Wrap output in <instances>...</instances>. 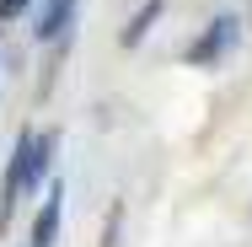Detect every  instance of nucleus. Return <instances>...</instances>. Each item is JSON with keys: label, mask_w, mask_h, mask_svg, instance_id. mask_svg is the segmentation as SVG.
<instances>
[{"label": "nucleus", "mask_w": 252, "mask_h": 247, "mask_svg": "<svg viewBox=\"0 0 252 247\" xmlns=\"http://www.w3.org/2000/svg\"><path fill=\"white\" fill-rule=\"evenodd\" d=\"M242 43V16H215L209 27H204L199 38L188 43V65H199V70H215V65H225L231 59V49Z\"/></svg>", "instance_id": "f257e3e1"}, {"label": "nucleus", "mask_w": 252, "mask_h": 247, "mask_svg": "<svg viewBox=\"0 0 252 247\" xmlns=\"http://www.w3.org/2000/svg\"><path fill=\"white\" fill-rule=\"evenodd\" d=\"M59 220H64V183H49V188H43V204H38V215H32L27 247H59Z\"/></svg>", "instance_id": "f03ea898"}, {"label": "nucleus", "mask_w": 252, "mask_h": 247, "mask_svg": "<svg viewBox=\"0 0 252 247\" xmlns=\"http://www.w3.org/2000/svg\"><path fill=\"white\" fill-rule=\"evenodd\" d=\"M75 11H81V0H38V11H32V38H38V43H59V38L75 27Z\"/></svg>", "instance_id": "7ed1b4c3"}, {"label": "nucleus", "mask_w": 252, "mask_h": 247, "mask_svg": "<svg viewBox=\"0 0 252 247\" xmlns=\"http://www.w3.org/2000/svg\"><path fill=\"white\" fill-rule=\"evenodd\" d=\"M161 11H166V0H140V11H134V16H129V27H124V43H129V49H134V43H145V33L161 22Z\"/></svg>", "instance_id": "20e7f679"}, {"label": "nucleus", "mask_w": 252, "mask_h": 247, "mask_svg": "<svg viewBox=\"0 0 252 247\" xmlns=\"http://www.w3.org/2000/svg\"><path fill=\"white\" fill-rule=\"evenodd\" d=\"M32 11V0H0V22H22Z\"/></svg>", "instance_id": "39448f33"}, {"label": "nucleus", "mask_w": 252, "mask_h": 247, "mask_svg": "<svg viewBox=\"0 0 252 247\" xmlns=\"http://www.w3.org/2000/svg\"><path fill=\"white\" fill-rule=\"evenodd\" d=\"M0 59H5V49H0Z\"/></svg>", "instance_id": "423d86ee"}]
</instances>
